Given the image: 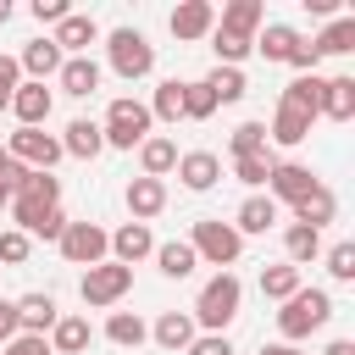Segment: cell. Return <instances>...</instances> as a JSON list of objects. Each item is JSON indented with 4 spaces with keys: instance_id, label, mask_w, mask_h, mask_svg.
<instances>
[{
    "instance_id": "cell-1",
    "label": "cell",
    "mask_w": 355,
    "mask_h": 355,
    "mask_svg": "<svg viewBox=\"0 0 355 355\" xmlns=\"http://www.w3.org/2000/svg\"><path fill=\"white\" fill-rule=\"evenodd\" d=\"M327 316H333V300L322 288H294L277 311V333L294 344V338H311L316 327H327Z\"/></svg>"
},
{
    "instance_id": "cell-2",
    "label": "cell",
    "mask_w": 355,
    "mask_h": 355,
    "mask_svg": "<svg viewBox=\"0 0 355 355\" xmlns=\"http://www.w3.org/2000/svg\"><path fill=\"white\" fill-rule=\"evenodd\" d=\"M239 300H244V283L233 277V272H216L205 288H200V305H194V322L200 327H211V333H222L233 316H239Z\"/></svg>"
},
{
    "instance_id": "cell-3",
    "label": "cell",
    "mask_w": 355,
    "mask_h": 355,
    "mask_svg": "<svg viewBox=\"0 0 355 355\" xmlns=\"http://www.w3.org/2000/svg\"><path fill=\"white\" fill-rule=\"evenodd\" d=\"M150 105H139V100H111V111H105V122H100V139L105 144H116V150H133V144H144L150 139Z\"/></svg>"
},
{
    "instance_id": "cell-4",
    "label": "cell",
    "mask_w": 355,
    "mask_h": 355,
    "mask_svg": "<svg viewBox=\"0 0 355 355\" xmlns=\"http://www.w3.org/2000/svg\"><path fill=\"white\" fill-rule=\"evenodd\" d=\"M105 50H111V72L116 78H150V67H155V44L139 33V28H116L111 39H105Z\"/></svg>"
},
{
    "instance_id": "cell-5",
    "label": "cell",
    "mask_w": 355,
    "mask_h": 355,
    "mask_svg": "<svg viewBox=\"0 0 355 355\" xmlns=\"http://www.w3.org/2000/svg\"><path fill=\"white\" fill-rule=\"evenodd\" d=\"M55 244H61V255H67L72 266H100V261H105V250H111V233H105V227H94V222H67Z\"/></svg>"
},
{
    "instance_id": "cell-6",
    "label": "cell",
    "mask_w": 355,
    "mask_h": 355,
    "mask_svg": "<svg viewBox=\"0 0 355 355\" xmlns=\"http://www.w3.org/2000/svg\"><path fill=\"white\" fill-rule=\"evenodd\" d=\"M6 155H11V161H22L28 172H50V166L61 161V139H50L44 128H17V133H11V144H6Z\"/></svg>"
},
{
    "instance_id": "cell-7",
    "label": "cell",
    "mask_w": 355,
    "mask_h": 355,
    "mask_svg": "<svg viewBox=\"0 0 355 355\" xmlns=\"http://www.w3.org/2000/svg\"><path fill=\"white\" fill-rule=\"evenodd\" d=\"M189 250H194V255H205L211 266H233V261H239V250H244V239L233 233V222H194Z\"/></svg>"
},
{
    "instance_id": "cell-8",
    "label": "cell",
    "mask_w": 355,
    "mask_h": 355,
    "mask_svg": "<svg viewBox=\"0 0 355 355\" xmlns=\"http://www.w3.org/2000/svg\"><path fill=\"white\" fill-rule=\"evenodd\" d=\"M133 288V266H116V261H100V266H89L83 272V305H116L122 294Z\"/></svg>"
},
{
    "instance_id": "cell-9",
    "label": "cell",
    "mask_w": 355,
    "mask_h": 355,
    "mask_svg": "<svg viewBox=\"0 0 355 355\" xmlns=\"http://www.w3.org/2000/svg\"><path fill=\"white\" fill-rule=\"evenodd\" d=\"M11 216L22 222L28 239H61V227H67L61 205H44V200H33V194H11Z\"/></svg>"
},
{
    "instance_id": "cell-10",
    "label": "cell",
    "mask_w": 355,
    "mask_h": 355,
    "mask_svg": "<svg viewBox=\"0 0 355 355\" xmlns=\"http://www.w3.org/2000/svg\"><path fill=\"white\" fill-rule=\"evenodd\" d=\"M266 183H272V194H277V200L300 205V200H305V194H311V189H316L322 178H316L311 166H300V161H277V166L266 172Z\"/></svg>"
},
{
    "instance_id": "cell-11",
    "label": "cell",
    "mask_w": 355,
    "mask_h": 355,
    "mask_svg": "<svg viewBox=\"0 0 355 355\" xmlns=\"http://www.w3.org/2000/svg\"><path fill=\"white\" fill-rule=\"evenodd\" d=\"M216 28V6L211 0H183L178 11H172V33L178 39H205Z\"/></svg>"
},
{
    "instance_id": "cell-12",
    "label": "cell",
    "mask_w": 355,
    "mask_h": 355,
    "mask_svg": "<svg viewBox=\"0 0 355 355\" xmlns=\"http://www.w3.org/2000/svg\"><path fill=\"white\" fill-rule=\"evenodd\" d=\"M128 211H133V222L161 216V211H166V183H161V178H133V183H128Z\"/></svg>"
},
{
    "instance_id": "cell-13",
    "label": "cell",
    "mask_w": 355,
    "mask_h": 355,
    "mask_svg": "<svg viewBox=\"0 0 355 355\" xmlns=\"http://www.w3.org/2000/svg\"><path fill=\"white\" fill-rule=\"evenodd\" d=\"M89 344H94L89 316H55V327H50V349L55 355H83Z\"/></svg>"
},
{
    "instance_id": "cell-14",
    "label": "cell",
    "mask_w": 355,
    "mask_h": 355,
    "mask_svg": "<svg viewBox=\"0 0 355 355\" xmlns=\"http://www.w3.org/2000/svg\"><path fill=\"white\" fill-rule=\"evenodd\" d=\"M322 83H327V78H316V72H300V78L283 89V100H277V105H288V111H305V116L316 122V116H322Z\"/></svg>"
},
{
    "instance_id": "cell-15",
    "label": "cell",
    "mask_w": 355,
    "mask_h": 355,
    "mask_svg": "<svg viewBox=\"0 0 355 355\" xmlns=\"http://www.w3.org/2000/svg\"><path fill=\"white\" fill-rule=\"evenodd\" d=\"M178 178H183V189H211L216 178H222V161L211 155V150H189V155H178Z\"/></svg>"
},
{
    "instance_id": "cell-16",
    "label": "cell",
    "mask_w": 355,
    "mask_h": 355,
    "mask_svg": "<svg viewBox=\"0 0 355 355\" xmlns=\"http://www.w3.org/2000/svg\"><path fill=\"white\" fill-rule=\"evenodd\" d=\"M11 305H17V327H22V333H39V338H44V333L55 327V300H50V294H22V300H11Z\"/></svg>"
},
{
    "instance_id": "cell-17",
    "label": "cell",
    "mask_w": 355,
    "mask_h": 355,
    "mask_svg": "<svg viewBox=\"0 0 355 355\" xmlns=\"http://www.w3.org/2000/svg\"><path fill=\"white\" fill-rule=\"evenodd\" d=\"M94 39H100V28H94V17H78V11H72L67 22H55V33H50V44H55L61 55H67V50H78V55H83V50H89Z\"/></svg>"
},
{
    "instance_id": "cell-18",
    "label": "cell",
    "mask_w": 355,
    "mask_h": 355,
    "mask_svg": "<svg viewBox=\"0 0 355 355\" xmlns=\"http://www.w3.org/2000/svg\"><path fill=\"white\" fill-rule=\"evenodd\" d=\"M61 61H67V55H61L50 39H33V44L22 50V61H17V67L28 72V83H44V78H55V72H61Z\"/></svg>"
},
{
    "instance_id": "cell-19",
    "label": "cell",
    "mask_w": 355,
    "mask_h": 355,
    "mask_svg": "<svg viewBox=\"0 0 355 355\" xmlns=\"http://www.w3.org/2000/svg\"><path fill=\"white\" fill-rule=\"evenodd\" d=\"M55 78H61V89H67V94H78V100H89V94L100 89V67H94L89 55H67Z\"/></svg>"
},
{
    "instance_id": "cell-20",
    "label": "cell",
    "mask_w": 355,
    "mask_h": 355,
    "mask_svg": "<svg viewBox=\"0 0 355 355\" xmlns=\"http://www.w3.org/2000/svg\"><path fill=\"white\" fill-rule=\"evenodd\" d=\"M11 111H17V122H22V128H39V122L50 116V89H44V83H17Z\"/></svg>"
},
{
    "instance_id": "cell-21",
    "label": "cell",
    "mask_w": 355,
    "mask_h": 355,
    "mask_svg": "<svg viewBox=\"0 0 355 355\" xmlns=\"http://www.w3.org/2000/svg\"><path fill=\"white\" fill-rule=\"evenodd\" d=\"M105 150V139H100V122H89V116H78V122H67V139H61V155H78V161H94Z\"/></svg>"
},
{
    "instance_id": "cell-22",
    "label": "cell",
    "mask_w": 355,
    "mask_h": 355,
    "mask_svg": "<svg viewBox=\"0 0 355 355\" xmlns=\"http://www.w3.org/2000/svg\"><path fill=\"white\" fill-rule=\"evenodd\" d=\"M277 222V200L272 194H250L244 205H239V216H233V233L244 239V233H266Z\"/></svg>"
},
{
    "instance_id": "cell-23",
    "label": "cell",
    "mask_w": 355,
    "mask_h": 355,
    "mask_svg": "<svg viewBox=\"0 0 355 355\" xmlns=\"http://www.w3.org/2000/svg\"><path fill=\"white\" fill-rule=\"evenodd\" d=\"M111 250H116V266H133V261H144V255L155 250V239H150L144 222H128V227L111 233Z\"/></svg>"
},
{
    "instance_id": "cell-24",
    "label": "cell",
    "mask_w": 355,
    "mask_h": 355,
    "mask_svg": "<svg viewBox=\"0 0 355 355\" xmlns=\"http://www.w3.org/2000/svg\"><path fill=\"white\" fill-rule=\"evenodd\" d=\"M294 216H300V227H316V233H322V227L338 216V200H333V189H322V183H316V189H311V194L294 205Z\"/></svg>"
},
{
    "instance_id": "cell-25",
    "label": "cell",
    "mask_w": 355,
    "mask_h": 355,
    "mask_svg": "<svg viewBox=\"0 0 355 355\" xmlns=\"http://www.w3.org/2000/svg\"><path fill=\"white\" fill-rule=\"evenodd\" d=\"M294 44H300V33H294L288 22H266V33H255V39H250V50H261L266 61H288V55H294Z\"/></svg>"
},
{
    "instance_id": "cell-26",
    "label": "cell",
    "mask_w": 355,
    "mask_h": 355,
    "mask_svg": "<svg viewBox=\"0 0 355 355\" xmlns=\"http://www.w3.org/2000/svg\"><path fill=\"white\" fill-rule=\"evenodd\" d=\"M322 116H333V122L355 116V78H327L322 83Z\"/></svg>"
},
{
    "instance_id": "cell-27",
    "label": "cell",
    "mask_w": 355,
    "mask_h": 355,
    "mask_svg": "<svg viewBox=\"0 0 355 355\" xmlns=\"http://www.w3.org/2000/svg\"><path fill=\"white\" fill-rule=\"evenodd\" d=\"M155 344H161V349H189V344H194V316L166 311V316L155 322Z\"/></svg>"
},
{
    "instance_id": "cell-28",
    "label": "cell",
    "mask_w": 355,
    "mask_h": 355,
    "mask_svg": "<svg viewBox=\"0 0 355 355\" xmlns=\"http://www.w3.org/2000/svg\"><path fill=\"white\" fill-rule=\"evenodd\" d=\"M261 0H233L227 11H222V22L216 28H227V33H244V39H255V28H261Z\"/></svg>"
},
{
    "instance_id": "cell-29",
    "label": "cell",
    "mask_w": 355,
    "mask_h": 355,
    "mask_svg": "<svg viewBox=\"0 0 355 355\" xmlns=\"http://www.w3.org/2000/svg\"><path fill=\"white\" fill-rule=\"evenodd\" d=\"M266 139H277V144H305V139H311V116H305V111L277 105V116H272V133H266Z\"/></svg>"
},
{
    "instance_id": "cell-30",
    "label": "cell",
    "mask_w": 355,
    "mask_h": 355,
    "mask_svg": "<svg viewBox=\"0 0 355 355\" xmlns=\"http://www.w3.org/2000/svg\"><path fill=\"white\" fill-rule=\"evenodd\" d=\"M311 50H316V55H349V50H355V17H338L322 39H311Z\"/></svg>"
},
{
    "instance_id": "cell-31",
    "label": "cell",
    "mask_w": 355,
    "mask_h": 355,
    "mask_svg": "<svg viewBox=\"0 0 355 355\" xmlns=\"http://www.w3.org/2000/svg\"><path fill=\"white\" fill-rule=\"evenodd\" d=\"M139 161H144V178H161V172L178 166V144L172 139H144L139 144Z\"/></svg>"
},
{
    "instance_id": "cell-32",
    "label": "cell",
    "mask_w": 355,
    "mask_h": 355,
    "mask_svg": "<svg viewBox=\"0 0 355 355\" xmlns=\"http://www.w3.org/2000/svg\"><path fill=\"white\" fill-rule=\"evenodd\" d=\"M205 89H211L216 105H233V100H244V72H239V67H216V72L205 78Z\"/></svg>"
},
{
    "instance_id": "cell-33",
    "label": "cell",
    "mask_w": 355,
    "mask_h": 355,
    "mask_svg": "<svg viewBox=\"0 0 355 355\" xmlns=\"http://www.w3.org/2000/svg\"><path fill=\"white\" fill-rule=\"evenodd\" d=\"M283 244H288V266H305V261H316V255H322V233H316V227H300V222L288 227V239H283Z\"/></svg>"
},
{
    "instance_id": "cell-34",
    "label": "cell",
    "mask_w": 355,
    "mask_h": 355,
    "mask_svg": "<svg viewBox=\"0 0 355 355\" xmlns=\"http://www.w3.org/2000/svg\"><path fill=\"white\" fill-rule=\"evenodd\" d=\"M155 261H161V272H166V277H189V272L200 266V255H194V250H189L183 239L161 244V250H155Z\"/></svg>"
},
{
    "instance_id": "cell-35",
    "label": "cell",
    "mask_w": 355,
    "mask_h": 355,
    "mask_svg": "<svg viewBox=\"0 0 355 355\" xmlns=\"http://www.w3.org/2000/svg\"><path fill=\"white\" fill-rule=\"evenodd\" d=\"M144 333H150V327H144L133 311H116V316L105 322V338H111V344H122V349H139V344H144Z\"/></svg>"
},
{
    "instance_id": "cell-36",
    "label": "cell",
    "mask_w": 355,
    "mask_h": 355,
    "mask_svg": "<svg viewBox=\"0 0 355 355\" xmlns=\"http://www.w3.org/2000/svg\"><path fill=\"white\" fill-rule=\"evenodd\" d=\"M294 288H300V266L283 261V266H266V272H261V294H266V300H288Z\"/></svg>"
},
{
    "instance_id": "cell-37",
    "label": "cell",
    "mask_w": 355,
    "mask_h": 355,
    "mask_svg": "<svg viewBox=\"0 0 355 355\" xmlns=\"http://www.w3.org/2000/svg\"><path fill=\"white\" fill-rule=\"evenodd\" d=\"M211 50H216L222 67H239V61L250 55V39H244V33H227V28H211Z\"/></svg>"
},
{
    "instance_id": "cell-38",
    "label": "cell",
    "mask_w": 355,
    "mask_h": 355,
    "mask_svg": "<svg viewBox=\"0 0 355 355\" xmlns=\"http://www.w3.org/2000/svg\"><path fill=\"white\" fill-rule=\"evenodd\" d=\"M244 155H266V122H239L233 128V161Z\"/></svg>"
},
{
    "instance_id": "cell-39",
    "label": "cell",
    "mask_w": 355,
    "mask_h": 355,
    "mask_svg": "<svg viewBox=\"0 0 355 355\" xmlns=\"http://www.w3.org/2000/svg\"><path fill=\"white\" fill-rule=\"evenodd\" d=\"M150 116H161V122H178V116H183V83H178V78H166V83L155 89Z\"/></svg>"
},
{
    "instance_id": "cell-40",
    "label": "cell",
    "mask_w": 355,
    "mask_h": 355,
    "mask_svg": "<svg viewBox=\"0 0 355 355\" xmlns=\"http://www.w3.org/2000/svg\"><path fill=\"white\" fill-rule=\"evenodd\" d=\"M211 111H216L211 89H205V83H183V116H189V122H205Z\"/></svg>"
},
{
    "instance_id": "cell-41",
    "label": "cell",
    "mask_w": 355,
    "mask_h": 355,
    "mask_svg": "<svg viewBox=\"0 0 355 355\" xmlns=\"http://www.w3.org/2000/svg\"><path fill=\"white\" fill-rule=\"evenodd\" d=\"M17 194H33V200H44V205H61V183H55L50 172H28V183H22Z\"/></svg>"
},
{
    "instance_id": "cell-42",
    "label": "cell",
    "mask_w": 355,
    "mask_h": 355,
    "mask_svg": "<svg viewBox=\"0 0 355 355\" xmlns=\"http://www.w3.org/2000/svg\"><path fill=\"white\" fill-rule=\"evenodd\" d=\"M327 272H333L338 283H349V277H355V244H333V250H327Z\"/></svg>"
},
{
    "instance_id": "cell-43",
    "label": "cell",
    "mask_w": 355,
    "mask_h": 355,
    "mask_svg": "<svg viewBox=\"0 0 355 355\" xmlns=\"http://www.w3.org/2000/svg\"><path fill=\"white\" fill-rule=\"evenodd\" d=\"M233 172H239V183H266V172H272V161L266 155H244V161H233Z\"/></svg>"
},
{
    "instance_id": "cell-44",
    "label": "cell",
    "mask_w": 355,
    "mask_h": 355,
    "mask_svg": "<svg viewBox=\"0 0 355 355\" xmlns=\"http://www.w3.org/2000/svg\"><path fill=\"white\" fill-rule=\"evenodd\" d=\"M0 261H6V266L28 261V233H22V227H17V233H0Z\"/></svg>"
},
{
    "instance_id": "cell-45",
    "label": "cell",
    "mask_w": 355,
    "mask_h": 355,
    "mask_svg": "<svg viewBox=\"0 0 355 355\" xmlns=\"http://www.w3.org/2000/svg\"><path fill=\"white\" fill-rule=\"evenodd\" d=\"M0 355H50V344H44L39 333H17V338H11Z\"/></svg>"
},
{
    "instance_id": "cell-46",
    "label": "cell",
    "mask_w": 355,
    "mask_h": 355,
    "mask_svg": "<svg viewBox=\"0 0 355 355\" xmlns=\"http://www.w3.org/2000/svg\"><path fill=\"white\" fill-rule=\"evenodd\" d=\"M189 355H233V344H227V333H205L189 344Z\"/></svg>"
},
{
    "instance_id": "cell-47",
    "label": "cell",
    "mask_w": 355,
    "mask_h": 355,
    "mask_svg": "<svg viewBox=\"0 0 355 355\" xmlns=\"http://www.w3.org/2000/svg\"><path fill=\"white\" fill-rule=\"evenodd\" d=\"M33 17H39V22H67L72 6H67V0H33Z\"/></svg>"
},
{
    "instance_id": "cell-48",
    "label": "cell",
    "mask_w": 355,
    "mask_h": 355,
    "mask_svg": "<svg viewBox=\"0 0 355 355\" xmlns=\"http://www.w3.org/2000/svg\"><path fill=\"white\" fill-rule=\"evenodd\" d=\"M0 183H6V189H11V194H17V189H22V183H28V166H22V161H11V155H6V161H0Z\"/></svg>"
},
{
    "instance_id": "cell-49",
    "label": "cell",
    "mask_w": 355,
    "mask_h": 355,
    "mask_svg": "<svg viewBox=\"0 0 355 355\" xmlns=\"http://www.w3.org/2000/svg\"><path fill=\"white\" fill-rule=\"evenodd\" d=\"M17 333H22V327H17V305H11V300H0V344H11Z\"/></svg>"
},
{
    "instance_id": "cell-50",
    "label": "cell",
    "mask_w": 355,
    "mask_h": 355,
    "mask_svg": "<svg viewBox=\"0 0 355 355\" xmlns=\"http://www.w3.org/2000/svg\"><path fill=\"white\" fill-rule=\"evenodd\" d=\"M316 61H322V55H316L305 39H300V44H294V55H288V67H300V72H316Z\"/></svg>"
},
{
    "instance_id": "cell-51",
    "label": "cell",
    "mask_w": 355,
    "mask_h": 355,
    "mask_svg": "<svg viewBox=\"0 0 355 355\" xmlns=\"http://www.w3.org/2000/svg\"><path fill=\"white\" fill-rule=\"evenodd\" d=\"M17 78H22V67L11 55H0V94H17Z\"/></svg>"
},
{
    "instance_id": "cell-52",
    "label": "cell",
    "mask_w": 355,
    "mask_h": 355,
    "mask_svg": "<svg viewBox=\"0 0 355 355\" xmlns=\"http://www.w3.org/2000/svg\"><path fill=\"white\" fill-rule=\"evenodd\" d=\"M327 355H355V344H349V338H333V344H327Z\"/></svg>"
},
{
    "instance_id": "cell-53",
    "label": "cell",
    "mask_w": 355,
    "mask_h": 355,
    "mask_svg": "<svg viewBox=\"0 0 355 355\" xmlns=\"http://www.w3.org/2000/svg\"><path fill=\"white\" fill-rule=\"evenodd\" d=\"M261 355H300V349H294V344H266Z\"/></svg>"
},
{
    "instance_id": "cell-54",
    "label": "cell",
    "mask_w": 355,
    "mask_h": 355,
    "mask_svg": "<svg viewBox=\"0 0 355 355\" xmlns=\"http://www.w3.org/2000/svg\"><path fill=\"white\" fill-rule=\"evenodd\" d=\"M6 205H11V189H6V183H0V211H6Z\"/></svg>"
},
{
    "instance_id": "cell-55",
    "label": "cell",
    "mask_w": 355,
    "mask_h": 355,
    "mask_svg": "<svg viewBox=\"0 0 355 355\" xmlns=\"http://www.w3.org/2000/svg\"><path fill=\"white\" fill-rule=\"evenodd\" d=\"M6 17H11V0H0V22H6Z\"/></svg>"
},
{
    "instance_id": "cell-56",
    "label": "cell",
    "mask_w": 355,
    "mask_h": 355,
    "mask_svg": "<svg viewBox=\"0 0 355 355\" xmlns=\"http://www.w3.org/2000/svg\"><path fill=\"white\" fill-rule=\"evenodd\" d=\"M0 161H6V150H0Z\"/></svg>"
}]
</instances>
